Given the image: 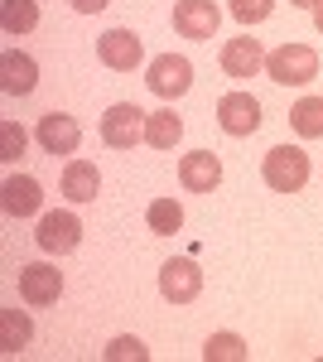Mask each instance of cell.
Segmentation results:
<instances>
[{
  "label": "cell",
  "mask_w": 323,
  "mask_h": 362,
  "mask_svg": "<svg viewBox=\"0 0 323 362\" xmlns=\"http://www.w3.org/2000/svg\"><path fill=\"white\" fill-rule=\"evenodd\" d=\"M266 73L280 87H304L319 78V54L309 44H280L275 54H266Z\"/></svg>",
  "instance_id": "obj_1"
},
{
  "label": "cell",
  "mask_w": 323,
  "mask_h": 362,
  "mask_svg": "<svg viewBox=\"0 0 323 362\" xmlns=\"http://www.w3.org/2000/svg\"><path fill=\"white\" fill-rule=\"evenodd\" d=\"M261 174H266V184L275 194H299L309 184V155L299 145H275L266 155V165H261Z\"/></svg>",
  "instance_id": "obj_2"
},
{
  "label": "cell",
  "mask_w": 323,
  "mask_h": 362,
  "mask_svg": "<svg viewBox=\"0 0 323 362\" xmlns=\"http://www.w3.org/2000/svg\"><path fill=\"white\" fill-rule=\"evenodd\" d=\"M145 83H150V92H155V97L174 102V97H184V92L193 87V63L184 54H160L155 63H150Z\"/></svg>",
  "instance_id": "obj_3"
},
{
  "label": "cell",
  "mask_w": 323,
  "mask_h": 362,
  "mask_svg": "<svg viewBox=\"0 0 323 362\" xmlns=\"http://www.w3.org/2000/svg\"><path fill=\"white\" fill-rule=\"evenodd\" d=\"M145 116L135 102H116V107H107V116H102V140H107L111 150H135V140H145Z\"/></svg>",
  "instance_id": "obj_4"
},
{
  "label": "cell",
  "mask_w": 323,
  "mask_h": 362,
  "mask_svg": "<svg viewBox=\"0 0 323 362\" xmlns=\"http://www.w3.org/2000/svg\"><path fill=\"white\" fill-rule=\"evenodd\" d=\"M198 290H203V271H198V261L174 256V261H164V266H160V295L169 300V305H189V300H198Z\"/></svg>",
  "instance_id": "obj_5"
},
{
  "label": "cell",
  "mask_w": 323,
  "mask_h": 362,
  "mask_svg": "<svg viewBox=\"0 0 323 362\" xmlns=\"http://www.w3.org/2000/svg\"><path fill=\"white\" fill-rule=\"evenodd\" d=\"M34 242H39V251H49V256H68V251H78V242H82L78 213H44V218H39V232H34Z\"/></svg>",
  "instance_id": "obj_6"
},
{
  "label": "cell",
  "mask_w": 323,
  "mask_h": 362,
  "mask_svg": "<svg viewBox=\"0 0 323 362\" xmlns=\"http://www.w3.org/2000/svg\"><path fill=\"white\" fill-rule=\"evenodd\" d=\"M217 126L227 136H256L261 131V102L251 92H227L217 102Z\"/></svg>",
  "instance_id": "obj_7"
},
{
  "label": "cell",
  "mask_w": 323,
  "mask_h": 362,
  "mask_svg": "<svg viewBox=\"0 0 323 362\" xmlns=\"http://www.w3.org/2000/svg\"><path fill=\"white\" fill-rule=\"evenodd\" d=\"M217 25H222V10L213 0H179L174 5V29L184 39H213Z\"/></svg>",
  "instance_id": "obj_8"
},
{
  "label": "cell",
  "mask_w": 323,
  "mask_h": 362,
  "mask_svg": "<svg viewBox=\"0 0 323 362\" xmlns=\"http://www.w3.org/2000/svg\"><path fill=\"white\" fill-rule=\"evenodd\" d=\"M179 184L189 189V194H213L217 184H222V160H217L213 150H193L179 160Z\"/></svg>",
  "instance_id": "obj_9"
},
{
  "label": "cell",
  "mask_w": 323,
  "mask_h": 362,
  "mask_svg": "<svg viewBox=\"0 0 323 362\" xmlns=\"http://www.w3.org/2000/svg\"><path fill=\"white\" fill-rule=\"evenodd\" d=\"M34 136L44 145V155H73L78 140H82V126L68 112H49V116H39V131Z\"/></svg>",
  "instance_id": "obj_10"
},
{
  "label": "cell",
  "mask_w": 323,
  "mask_h": 362,
  "mask_svg": "<svg viewBox=\"0 0 323 362\" xmlns=\"http://www.w3.org/2000/svg\"><path fill=\"white\" fill-rule=\"evenodd\" d=\"M58 295H63V276H58L54 266H44V261H34V266H25L20 271V300L34 309L54 305Z\"/></svg>",
  "instance_id": "obj_11"
},
{
  "label": "cell",
  "mask_w": 323,
  "mask_h": 362,
  "mask_svg": "<svg viewBox=\"0 0 323 362\" xmlns=\"http://www.w3.org/2000/svg\"><path fill=\"white\" fill-rule=\"evenodd\" d=\"M97 58L107 68H116V73H135V63L145 58V49H140V39H135L131 29H107L97 39Z\"/></svg>",
  "instance_id": "obj_12"
},
{
  "label": "cell",
  "mask_w": 323,
  "mask_h": 362,
  "mask_svg": "<svg viewBox=\"0 0 323 362\" xmlns=\"http://www.w3.org/2000/svg\"><path fill=\"white\" fill-rule=\"evenodd\" d=\"M222 68H227V78H256L261 68H266V49H261V39H227L222 44Z\"/></svg>",
  "instance_id": "obj_13"
},
{
  "label": "cell",
  "mask_w": 323,
  "mask_h": 362,
  "mask_svg": "<svg viewBox=\"0 0 323 362\" xmlns=\"http://www.w3.org/2000/svg\"><path fill=\"white\" fill-rule=\"evenodd\" d=\"M0 203H5L10 218H34L39 203H44V189H39V179H29V174H10V179L0 184Z\"/></svg>",
  "instance_id": "obj_14"
},
{
  "label": "cell",
  "mask_w": 323,
  "mask_h": 362,
  "mask_svg": "<svg viewBox=\"0 0 323 362\" xmlns=\"http://www.w3.org/2000/svg\"><path fill=\"white\" fill-rule=\"evenodd\" d=\"M0 87L10 92V97H29L34 87H39V63L20 49H10V54L0 58Z\"/></svg>",
  "instance_id": "obj_15"
},
{
  "label": "cell",
  "mask_w": 323,
  "mask_h": 362,
  "mask_svg": "<svg viewBox=\"0 0 323 362\" xmlns=\"http://www.w3.org/2000/svg\"><path fill=\"white\" fill-rule=\"evenodd\" d=\"M97 189H102L97 165H92V160H68V169H63V194L73 198V203H92Z\"/></svg>",
  "instance_id": "obj_16"
},
{
  "label": "cell",
  "mask_w": 323,
  "mask_h": 362,
  "mask_svg": "<svg viewBox=\"0 0 323 362\" xmlns=\"http://www.w3.org/2000/svg\"><path fill=\"white\" fill-rule=\"evenodd\" d=\"M29 338H34V324H29L25 309H0V353H5V358L25 353Z\"/></svg>",
  "instance_id": "obj_17"
},
{
  "label": "cell",
  "mask_w": 323,
  "mask_h": 362,
  "mask_svg": "<svg viewBox=\"0 0 323 362\" xmlns=\"http://www.w3.org/2000/svg\"><path fill=\"white\" fill-rule=\"evenodd\" d=\"M179 136H184V121L169 112H150L145 116V145H155V150H169V145H179Z\"/></svg>",
  "instance_id": "obj_18"
},
{
  "label": "cell",
  "mask_w": 323,
  "mask_h": 362,
  "mask_svg": "<svg viewBox=\"0 0 323 362\" xmlns=\"http://www.w3.org/2000/svg\"><path fill=\"white\" fill-rule=\"evenodd\" d=\"M290 126L304 140H319L323 136V97H299L295 107H290Z\"/></svg>",
  "instance_id": "obj_19"
},
{
  "label": "cell",
  "mask_w": 323,
  "mask_h": 362,
  "mask_svg": "<svg viewBox=\"0 0 323 362\" xmlns=\"http://www.w3.org/2000/svg\"><path fill=\"white\" fill-rule=\"evenodd\" d=\"M39 25V0H5L0 5V29L5 34H29Z\"/></svg>",
  "instance_id": "obj_20"
},
{
  "label": "cell",
  "mask_w": 323,
  "mask_h": 362,
  "mask_svg": "<svg viewBox=\"0 0 323 362\" xmlns=\"http://www.w3.org/2000/svg\"><path fill=\"white\" fill-rule=\"evenodd\" d=\"M145 223H150L155 237H174V232L184 227V208H179L174 198H155V203H150V213H145Z\"/></svg>",
  "instance_id": "obj_21"
},
{
  "label": "cell",
  "mask_w": 323,
  "mask_h": 362,
  "mask_svg": "<svg viewBox=\"0 0 323 362\" xmlns=\"http://www.w3.org/2000/svg\"><path fill=\"white\" fill-rule=\"evenodd\" d=\"M203 358L208 362H246V343L237 334H213L203 343Z\"/></svg>",
  "instance_id": "obj_22"
},
{
  "label": "cell",
  "mask_w": 323,
  "mask_h": 362,
  "mask_svg": "<svg viewBox=\"0 0 323 362\" xmlns=\"http://www.w3.org/2000/svg\"><path fill=\"white\" fill-rule=\"evenodd\" d=\"M25 145H29V136H25L20 121H0V160H5V165H15V160L25 155Z\"/></svg>",
  "instance_id": "obj_23"
},
{
  "label": "cell",
  "mask_w": 323,
  "mask_h": 362,
  "mask_svg": "<svg viewBox=\"0 0 323 362\" xmlns=\"http://www.w3.org/2000/svg\"><path fill=\"white\" fill-rule=\"evenodd\" d=\"M150 358V348H145V343H140V338H111L107 343V362H145Z\"/></svg>",
  "instance_id": "obj_24"
},
{
  "label": "cell",
  "mask_w": 323,
  "mask_h": 362,
  "mask_svg": "<svg viewBox=\"0 0 323 362\" xmlns=\"http://www.w3.org/2000/svg\"><path fill=\"white\" fill-rule=\"evenodd\" d=\"M270 10H275V0H232L237 25H261V20H270Z\"/></svg>",
  "instance_id": "obj_25"
},
{
  "label": "cell",
  "mask_w": 323,
  "mask_h": 362,
  "mask_svg": "<svg viewBox=\"0 0 323 362\" xmlns=\"http://www.w3.org/2000/svg\"><path fill=\"white\" fill-rule=\"evenodd\" d=\"M107 5H111V0H73V10H78V15H102Z\"/></svg>",
  "instance_id": "obj_26"
},
{
  "label": "cell",
  "mask_w": 323,
  "mask_h": 362,
  "mask_svg": "<svg viewBox=\"0 0 323 362\" xmlns=\"http://www.w3.org/2000/svg\"><path fill=\"white\" fill-rule=\"evenodd\" d=\"M314 29H319V34H323V0H319V5H314Z\"/></svg>",
  "instance_id": "obj_27"
},
{
  "label": "cell",
  "mask_w": 323,
  "mask_h": 362,
  "mask_svg": "<svg viewBox=\"0 0 323 362\" xmlns=\"http://www.w3.org/2000/svg\"><path fill=\"white\" fill-rule=\"evenodd\" d=\"M290 5H299V10H314V5H319V0H290Z\"/></svg>",
  "instance_id": "obj_28"
}]
</instances>
